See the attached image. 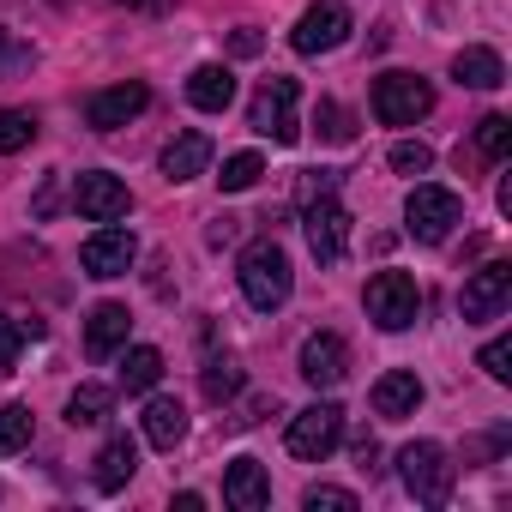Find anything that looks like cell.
Returning a JSON list of instances; mask_svg holds the SVG:
<instances>
[{
    "label": "cell",
    "instance_id": "obj_1",
    "mask_svg": "<svg viewBox=\"0 0 512 512\" xmlns=\"http://www.w3.org/2000/svg\"><path fill=\"white\" fill-rule=\"evenodd\" d=\"M241 296L260 308V314H272V308H284L290 302V290H296V272H290V253L272 241V235H260V241H247V253H241Z\"/></svg>",
    "mask_w": 512,
    "mask_h": 512
},
{
    "label": "cell",
    "instance_id": "obj_2",
    "mask_svg": "<svg viewBox=\"0 0 512 512\" xmlns=\"http://www.w3.org/2000/svg\"><path fill=\"white\" fill-rule=\"evenodd\" d=\"M296 103H302V85L284 79V73H272L260 91H253V103H247V127L260 133V139H272V145H296L302 139Z\"/></svg>",
    "mask_w": 512,
    "mask_h": 512
},
{
    "label": "cell",
    "instance_id": "obj_3",
    "mask_svg": "<svg viewBox=\"0 0 512 512\" xmlns=\"http://www.w3.org/2000/svg\"><path fill=\"white\" fill-rule=\"evenodd\" d=\"M452 476H458V470H452V458H446L440 440H410V446L398 452V482H404V494L422 500V506H446Z\"/></svg>",
    "mask_w": 512,
    "mask_h": 512
},
{
    "label": "cell",
    "instance_id": "obj_4",
    "mask_svg": "<svg viewBox=\"0 0 512 512\" xmlns=\"http://www.w3.org/2000/svg\"><path fill=\"white\" fill-rule=\"evenodd\" d=\"M458 217H464V205H458V193L440 187V181H416L410 199H404V223H410V235L428 241V247H440V241L458 229Z\"/></svg>",
    "mask_w": 512,
    "mask_h": 512
},
{
    "label": "cell",
    "instance_id": "obj_5",
    "mask_svg": "<svg viewBox=\"0 0 512 512\" xmlns=\"http://www.w3.org/2000/svg\"><path fill=\"white\" fill-rule=\"evenodd\" d=\"M362 302H368V320H374L380 332H410L416 314H422V290H416L410 272H374Z\"/></svg>",
    "mask_w": 512,
    "mask_h": 512
},
{
    "label": "cell",
    "instance_id": "obj_6",
    "mask_svg": "<svg viewBox=\"0 0 512 512\" xmlns=\"http://www.w3.org/2000/svg\"><path fill=\"white\" fill-rule=\"evenodd\" d=\"M338 440H344V410H338L332 398L296 410V416H290V434H284L290 458H302V464H326V458L338 452Z\"/></svg>",
    "mask_w": 512,
    "mask_h": 512
},
{
    "label": "cell",
    "instance_id": "obj_7",
    "mask_svg": "<svg viewBox=\"0 0 512 512\" xmlns=\"http://www.w3.org/2000/svg\"><path fill=\"white\" fill-rule=\"evenodd\" d=\"M434 109V85L416 73H380L374 79V121L380 127H416Z\"/></svg>",
    "mask_w": 512,
    "mask_h": 512
},
{
    "label": "cell",
    "instance_id": "obj_8",
    "mask_svg": "<svg viewBox=\"0 0 512 512\" xmlns=\"http://www.w3.org/2000/svg\"><path fill=\"white\" fill-rule=\"evenodd\" d=\"M302 229H308V247H314L320 266H338L344 253H350V211L338 205V193L308 199V205H302Z\"/></svg>",
    "mask_w": 512,
    "mask_h": 512
},
{
    "label": "cell",
    "instance_id": "obj_9",
    "mask_svg": "<svg viewBox=\"0 0 512 512\" xmlns=\"http://www.w3.org/2000/svg\"><path fill=\"white\" fill-rule=\"evenodd\" d=\"M344 43H350V7L344 0H314V7L296 19V31H290L296 55H332Z\"/></svg>",
    "mask_w": 512,
    "mask_h": 512
},
{
    "label": "cell",
    "instance_id": "obj_10",
    "mask_svg": "<svg viewBox=\"0 0 512 512\" xmlns=\"http://www.w3.org/2000/svg\"><path fill=\"white\" fill-rule=\"evenodd\" d=\"M73 205H79V217H91V223H121V217L133 211V193H127L121 175L85 169V175L73 181Z\"/></svg>",
    "mask_w": 512,
    "mask_h": 512
},
{
    "label": "cell",
    "instance_id": "obj_11",
    "mask_svg": "<svg viewBox=\"0 0 512 512\" xmlns=\"http://www.w3.org/2000/svg\"><path fill=\"white\" fill-rule=\"evenodd\" d=\"M133 260H139V241H133V229H115V223H103L85 247H79V266H85V278H127L133 272Z\"/></svg>",
    "mask_w": 512,
    "mask_h": 512
},
{
    "label": "cell",
    "instance_id": "obj_12",
    "mask_svg": "<svg viewBox=\"0 0 512 512\" xmlns=\"http://www.w3.org/2000/svg\"><path fill=\"white\" fill-rule=\"evenodd\" d=\"M506 302H512V266H506V260H488L482 272L464 278V296H458L464 320H494Z\"/></svg>",
    "mask_w": 512,
    "mask_h": 512
},
{
    "label": "cell",
    "instance_id": "obj_13",
    "mask_svg": "<svg viewBox=\"0 0 512 512\" xmlns=\"http://www.w3.org/2000/svg\"><path fill=\"white\" fill-rule=\"evenodd\" d=\"M296 368H302V380H308V386L332 392V386L350 374V344H344L338 332H314V338H302V356H296Z\"/></svg>",
    "mask_w": 512,
    "mask_h": 512
},
{
    "label": "cell",
    "instance_id": "obj_14",
    "mask_svg": "<svg viewBox=\"0 0 512 512\" xmlns=\"http://www.w3.org/2000/svg\"><path fill=\"white\" fill-rule=\"evenodd\" d=\"M151 109V91L139 85V79H121V85H109V91H97L91 97V109H85V121L97 127V133H115V127H127V121H139Z\"/></svg>",
    "mask_w": 512,
    "mask_h": 512
},
{
    "label": "cell",
    "instance_id": "obj_15",
    "mask_svg": "<svg viewBox=\"0 0 512 512\" xmlns=\"http://www.w3.org/2000/svg\"><path fill=\"white\" fill-rule=\"evenodd\" d=\"M223 506H235V512H266L272 506V476H266L260 458H235L223 470Z\"/></svg>",
    "mask_w": 512,
    "mask_h": 512
},
{
    "label": "cell",
    "instance_id": "obj_16",
    "mask_svg": "<svg viewBox=\"0 0 512 512\" xmlns=\"http://www.w3.org/2000/svg\"><path fill=\"white\" fill-rule=\"evenodd\" d=\"M374 416H386V422H404V416H416L422 410V380L410 374V368H386L380 380H374Z\"/></svg>",
    "mask_w": 512,
    "mask_h": 512
},
{
    "label": "cell",
    "instance_id": "obj_17",
    "mask_svg": "<svg viewBox=\"0 0 512 512\" xmlns=\"http://www.w3.org/2000/svg\"><path fill=\"white\" fill-rule=\"evenodd\" d=\"M127 332H133V314L121 308V302H103V308H91V320H85V356H115V350H127Z\"/></svg>",
    "mask_w": 512,
    "mask_h": 512
},
{
    "label": "cell",
    "instance_id": "obj_18",
    "mask_svg": "<svg viewBox=\"0 0 512 512\" xmlns=\"http://www.w3.org/2000/svg\"><path fill=\"white\" fill-rule=\"evenodd\" d=\"M205 163H211V139L199 133V127H187V133H175L169 145H163V181H193V175H205Z\"/></svg>",
    "mask_w": 512,
    "mask_h": 512
},
{
    "label": "cell",
    "instance_id": "obj_19",
    "mask_svg": "<svg viewBox=\"0 0 512 512\" xmlns=\"http://www.w3.org/2000/svg\"><path fill=\"white\" fill-rule=\"evenodd\" d=\"M187 103H193V109H205V115H223V109L235 103V73H229V67H217V61L193 67V79H187Z\"/></svg>",
    "mask_w": 512,
    "mask_h": 512
},
{
    "label": "cell",
    "instance_id": "obj_20",
    "mask_svg": "<svg viewBox=\"0 0 512 512\" xmlns=\"http://www.w3.org/2000/svg\"><path fill=\"white\" fill-rule=\"evenodd\" d=\"M139 428H145V440H151L157 452H175V446L187 440V410H181V398H151L145 416H139Z\"/></svg>",
    "mask_w": 512,
    "mask_h": 512
},
{
    "label": "cell",
    "instance_id": "obj_21",
    "mask_svg": "<svg viewBox=\"0 0 512 512\" xmlns=\"http://www.w3.org/2000/svg\"><path fill=\"white\" fill-rule=\"evenodd\" d=\"M452 79H458V85H470V91H494V85H506V67H500V55H494V49L470 43V49H458V55H452Z\"/></svg>",
    "mask_w": 512,
    "mask_h": 512
},
{
    "label": "cell",
    "instance_id": "obj_22",
    "mask_svg": "<svg viewBox=\"0 0 512 512\" xmlns=\"http://www.w3.org/2000/svg\"><path fill=\"white\" fill-rule=\"evenodd\" d=\"M133 470H139V446H133L127 434H109V440H103V452H97V488H103V494H115V488H127V482H133Z\"/></svg>",
    "mask_w": 512,
    "mask_h": 512
},
{
    "label": "cell",
    "instance_id": "obj_23",
    "mask_svg": "<svg viewBox=\"0 0 512 512\" xmlns=\"http://www.w3.org/2000/svg\"><path fill=\"white\" fill-rule=\"evenodd\" d=\"M163 380V350H151V344H133L127 356H121V392H151Z\"/></svg>",
    "mask_w": 512,
    "mask_h": 512
},
{
    "label": "cell",
    "instance_id": "obj_24",
    "mask_svg": "<svg viewBox=\"0 0 512 512\" xmlns=\"http://www.w3.org/2000/svg\"><path fill=\"white\" fill-rule=\"evenodd\" d=\"M109 410H115V392L109 386H79L67 398V422L73 428H97V422H109Z\"/></svg>",
    "mask_w": 512,
    "mask_h": 512
},
{
    "label": "cell",
    "instance_id": "obj_25",
    "mask_svg": "<svg viewBox=\"0 0 512 512\" xmlns=\"http://www.w3.org/2000/svg\"><path fill=\"white\" fill-rule=\"evenodd\" d=\"M31 434H37V416H31L25 404H7V410H0V458L25 452V446H31Z\"/></svg>",
    "mask_w": 512,
    "mask_h": 512
},
{
    "label": "cell",
    "instance_id": "obj_26",
    "mask_svg": "<svg viewBox=\"0 0 512 512\" xmlns=\"http://www.w3.org/2000/svg\"><path fill=\"white\" fill-rule=\"evenodd\" d=\"M31 139H37V115L31 109H0V157L31 151Z\"/></svg>",
    "mask_w": 512,
    "mask_h": 512
},
{
    "label": "cell",
    "instance_id": "obj_27",
    "mask_svg": "<svg viewBox=\"0 0 512 512\" xmlns=\"http://www.w3.org/2000/svg\"><path fill=\"white\" fill-rule=\"evenodd\" d=\"M476 151H482L488 163H506V157H512V121H506V115H482V121H476Z\"/></svg>",
    "mask_w": 512,
    "mask_h": 512
},
{
    "label": "cell",
    "instance_id": "obj_28",
    "mask_svg": "<svg viewBox=\"0 0 512 512\" xmlns=\"http://www.w3.org/2000/svg\"><path fill=\"white\" fill-rule=\"evenodd\" d=\"M31 338H43V326H37V320H7V314H0V374H13L19 344H31Z\"/></svg>",
    "mask_w": 512,
    "mask_h": 512
},
{
    "label": "cell",
    "instance_id": "obj_29",
    "mask_svg": "<svg viewBox=\"0 0 512 512\" xmlns=\"http://www.w3.org/2000/svg\"><path fill=\"white\" fill-rule=\"evenodd\" d=\"M260 175H266V163H260V157H253V151H235V157L223 163V175H217V181H223V193H247Z\"/></svg>",
    "mask_w": 512,
    "mask_h": 512
},
{
    "label": "cell",
    "instance_id": "obj_30",
    "mask_svg": "<svg viewBox=\"0 0 512 512\" xmlns=\"http://www.w3.org/2000/svg\"><path fill=\"white\" fill-rule=\"evenodd\" d=\"M392 169H398V175H428V169H434V151H428L422 139H398V145H392Z\"/></svg>",
    "mask_w": 512,
    "mask_h": 512
},
{
    "label": "cell",
    "instance_id": "obj_31",
    "mask_svg": "<svg viewBox=\"0 0 512 512\" xmlns=\"http://www.w3.org/2000/svg\"><path fill=\"white\" fill-rule=\"evenodd\" d=\"M235 392H241V368H235V362H205V398L223 404V398H235Z\"/></svg>",
    "mask_w": 512,
    "mask_h": 512
},
{
    "label": "cell",
    "instance_id": "obj_32",
    "mask_svg": "<svg viewBox=\"0 0 512 512\" xmlns=\"http://www.w3.org/2000/svg\"><path fill=\"white\" fill-rule=\"evenodd\" d=\"M476 362H482V374H488V380H500V386H506V380H512V338L482 344V356H476Z\"/></svg>",
    "mask_w": 512,
    "mask_h": 512
},
{
    "label": "cell",
    "instance_id": "obj_33",
    "mask_svg": "<svg viewBox=\"0 0 512 512\" xmlns=\"http://www.w3.org/2000/svg\"><path fill=\"white\" fill-rule=\"evenodd\" d=\"M302 506H308V512H356V494H350V488H326V482H320V488H308V494H302Z\"/></svg>",
    "mask_w": 512,
    "mask_h": 512
},
{
    "label": "cell",
    "instance_id": "obj_34",
    "mask_svg": "<svg viewBox=\"0 0 512 512\" xmlns=\"http://www.w3.org/2000/svg\"><path fill=\"white\" fill-rule=\"evenodd\" d=\"M314 121H320V133H326L332 145H350V139H356V127H350V115H344L338 103H320V115H314Z\"/></svg>",
    "mask_w": 512,
    "mask_h": 512
},
{
    "label": "cell",
    "instance_id": "obj_35",
    "mask_svg": "<svg viewBox=\"0 0 512 512\" xmlns=\"http://www.w3.org/2000/svg\"><path fill=\"white\" fill-rule=\"evenodd\" d=\"M326 193H338V169H302V181H296V199L308 205V199H326Z\"/></svg>",
    "mask_w": 512,
    "mask_h": 512
},
{
    "label": "cell",
    "instance_id": "obj_36",
    "mask_svg": "<svg viewBox=\"0 0 512 512\" xmlns=\"http://www.w3.org/2000/svg\"><path fill=\"white\" fill-rule=\"evenodd\" d=\"M31 61H37V49H31V43L0 37V73H19V67H31Z\"/></svg>",
    "mask_w": 512,
    "mask_h": 512
},
{
    "label": "cell",
    "instance_id": "obj_37",
    "mask_svg": "<svg viewBox=\"0 0 512 512\" xmlns=\"http://www.w3.org/2000/svg\"><path fill=\"white\" fill-rule=\"evenodd\" d=\"M356 464H362V470H374V464H380V440H374V434H362V440H356Z\"/></svg>",
    "mask_w": 512,
    "mask_h": 512
},
{
    "label": "cell",
    "instance_id": "obj_38",
    "mask_svg": "<svg viewBox=\"0 0 512 512\" xmlns=\"http://www.w3.org/2000/svg\"><path fill=\"white\" fill-rule=\"evenodd\" d=\"M235 229H241V223H235V217H217V223H211V235H205V241H211V247H223V241H235Z\"/></svg>",
    "mask_w": 512,
    "mask_h": 512
},
{
    "label": "cell",
    "instance_id": "obj_39",
    "mask_svg": "<svg viewBox=\"0 0 512 512\" xmlns=\"http://www.w3.org/2000/svg\"><path fill=\"white\" fill-rule=\"evenodd\" d=\"M229 49H235V55H260V31H235Z\"/></svg>",
    "mask_w": 512,
    "mask_h": 512
},
{
    "label": "cell",
    "instance_id": "obj_40",
    "mask_svg": "<svg viewBox=\"0 0 512 512\" xmlns=\"http://www.w3.org/2000/svg\"><path fill=\"white\" fill-rule=\"evenodd\" d=\"M121 7H163V0H121Z\"/></svg>",
    "mask_w": 512,
    "mask_h": 512
}]
</instances>
